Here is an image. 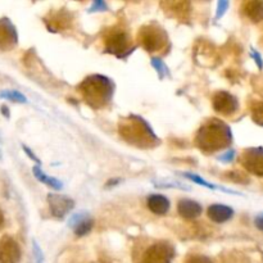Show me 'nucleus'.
I'll return each mask as SVG.
<instances>
[{"label": "nucleus", "mask_w": 263, "mask_h": 263, "mask_svg": "<svg viewBox=\"0 0 263 263\" xmlns=\"http://www.w3.org/2000/svg\"><path fill=\"white\" fill-rule=\"evenodd\" d=\"M231 130L218 120H212L202 126L197 136V144L202 151L216 152L231 143Z\"/></svg>", "instance_id": "f257e3e1"}, {"label": "nucleus", "mask_w": 263, "mask_h": 263, "mask_svg": "<svg viewBox=\"0 0 263 263\" xmlns=\"http://www.w3.org/2000/svg\"><path fill=\"white\" fill-rule=\"evenodd\" d=\"M80 90H81L87 104L95 108H102L112 99L113 85L112 81L108 80L107 77L94 74V76L87 77L82 82Z\"/></svg>", "instance_id": "f03ea898"}, {"label": "nucleus", "mask_w": 263, "mask_h": 263, "mask_svg": "<svg viewBox=\"0 0 263 263\" xmlns=\"http://www.w3.org/2000/svg\"><path fill=\"white\" fill-rule=\"evenodd\" d=\"M121 135L135 145H151L157 140L153 130L148 123L136 116H131L120 125Z\"/></svg>", "instance_id": "7ed1b4c3"}, {"label": "nucleus", "mask_w": 263, "mask_h": 263, "mask_svg": "<svg viewBox=\"0 0 263 263\" xmlns=\"http://www.w3.org/2000/svg\"><path fill=\"white\" fill-rule=\"evenodd\" d=\"M172 259L174 248L166 243H157L144 252L140 263H171Z\"/></svg>", "instance_id": "20e7f679"}, {"label": "nucleus", "mask_w": 263, "mask_h": 263, "mask_svg": "<svg viewBox=\"0 0 263 263\" xmlns=\"http://www.w3.org/2000/svg\"><path fill=\"white\" fill-rule=\"evenodd\" d=\"M139 40L146 50L157 51L163 48V44L166 43V35L163 30L156 26H146L143 30H140Z\"/></svg>", "instance_id": "39448f33"}, {"label": "nucleus", "mask_w": 263, "mask_h": 263, "mask_svg": "<svg viewBox=\"0 0 263 263\" xmlns=\"http://www.w3.org/2000/svg\"><path fill=\"white\" fill-rule=\"evenodd\" d=\"M48 203L51 215L55 218H64L73 208L74 202L69 197L59 194H49Z\"/></svg>", "instance_id": "423d86ee"}, {"label": "nucleus", "mask_w": 263, "mask_h": 263, "mask_svg": "<svg viewBox=\"0 0 263 263\" xmlns=\"http://www.w3.org/2000/svg\"><path fill=\"white\" fill-rule=\"evenodd\" d=\"M21 258V249L17 241L10 236L0 239V263H18Z\"/></svg>", "instance_id": "0eeeda50"}, {"label": "nucleus", "mask_w": 263, "mask_h": 263, "mask_svg": "<svg viewBox=\"0 0 263 263\" xmlns=\"http://www.w3.org/2000/svg\"><path fill=\"white\" fill-rule=\"evenodd\" d=\"M243 166L251 174L263 176V148L247 149L243 154Z\"/></svg>", "instance_id": "6e6552de"}, {"label": "nucleus", "mask_w": 263, "mask_h": 263, "mask_svg": "<svg viewBox=\"0 0 263 263\" xmlns=\"http://www.w3.org/2000/svg\"><path fill=\"white\" fill-rule=\"evenodd\" d=\"M238 100L228 91H220L213 97V108L221 115H233L238 110Z\"/></svg>", "instance_id": "1a4fd4ad"}, {"label": "nucleus", "mask_w": 263, "mask_h": 263, "mask_svg": "<svg viewBox=\"0 0 263 263\" xmlns=\"http://www.w3.org/2000/svg\"><path fill=\"white\" fill-rule=\"evenodd\" d=\"M105 45H107V50L109 53L121 55L123 51H127L128 45H130V39L125 31L118 30L117 32L110 33L109 37L105 40Z\"/></svg>", "instance_id": "9d476101"}, {"label": "nucleus", "mask_w": 263, "mask_h": 263, "mask_svg": "<svg viewBox=\"0 0 263 263\" xmlns=\"http://www.w3.org/2000/svg\"><path fill=\"white\" fill-rule=\"evenodd\" d=\"M68 226L73 230V233L77 236H84L91 230L92 220L90 218L89 213L80 212L71 216V218L68 221Z\"/></svg>", "instance_id": "9b49d317"}, {"label": "nucleus", "mask_w": 263, "mask_h": 263, "mask_svg": "<svg viewBox=\"0 0 263 263\" xmlns=\"http://www.w3.org/2000/svg\"><path fill=\"white\" fill-rule=\"evenodd\" d=\"M17 43V32L9 20H0V50H7Z\"/></svg>", "instance_id": "f8f14e48"}, {"label": "nucleus", "mask_w": 263, "mask_h": 263, "mask_svg": "<svg viewBox=\"0 0 263 263\" xmlns=\"http://www.w3.org/2000/svg\"><path fill=\"white\" fill-rule=\"evenodd\" d=\"M177 210H179V213L184 218H187V220H193V218H197L198 216L202 215L203 208L202 205L198 202L192 199H182L179 202V205H177Z\"/></svg>", "instance_id": "ddd939ff"}, {"label": "nucleus", "mask_w": 263, "mask_h": 263, "mask_svg": "<svg viewBox=\"0 0 263 263\" xmlns=\"http://www.w3.org/2000/svg\"><path fill=\"white\" fill-rule=\"evenodd\" d=\"M233 215L234 211L225 204H212L208 208V216H210L211 220L217 223L226 222L233 217Z\"/></svg>", "instance_id": "4468645a"}, {"label": "nucleus", "mask_w": 263, "mask_h": 263, "mask_svg": "<svg viewBox=\"0 0 263 263\" xmlns=\"http://www.w3.org/2000/svg\"><path fill=\"white\" fill-rule=\"evenodd\" d=\"M148 207L156 215H166L170 210V202L161 194H153L148 198Z\"/></svg>", "instance_id": "2eb2a0df"}, {"label": "nucleus", "mask_w": 263, "mask_h": 263, "mask_svg": "<svg viewBox=\"0 0 263 263\" xmlns=\"http://www.w3.org/2000/svg\"><path fill=\"white\" fill-rule=\"evenodd\" d=\"M243 12L253 22H261L263 20V2L244 3Z\"/></svg>", "instance_id": "dca6fc26"}, {"label": "nucleus", "mask_w": 263, "mask_h": 263, "mask_svg": "<svg viewBox=\"0 0 263 263\" xmlns=\"http://www.w3.org/2000/svg\"><path fill=\"white\" fill-rule=\"evenodd\" d=\"M32 172H33V176L36 177V180H39V181L43 182V184L48 185V186L53 187L54 190H61L62 187H63V184H62L59 180L48 176V175H46L45 172H44L39 166L33 167Z\"/></svg>", "instance_id": "f3484780"}, {"label": "nucleus", "mask_w": 263, "mask_h": 263, "mask_svg": "<svg viewBox=\"0 0 263 263\" xmlns=\"http://www.w3.org/2000/svg\"><path fill=\"white\" fill-rule=\"evenodd\" d=\"M182 176L186 177V179L190 180V181L195 182V184H199V185H202V186L208 187V189H211V190H221V192H226V193H235V192H233V190L226 189V187H220V186H217V185H215V184H211V182L205 181L204 179H202V177L198 176V175H195V174L184 172V174H182Z\"/></svg>", "instance_id": "a211bd4d"}, {"label": "nucleus", "mask_w": 263, "mask_h": 263, "mask_svg": "<svg viewBox=\"0 0 263 263\" xmlns=\"http://www.w3.org/2000/svg\"><path fill=\"white\" fill-rule=\"evenodd\" d=\"M163 7H168L167 10H171V14L174 17H179L180 20H184L185 13H189V8L185 9V7H189L187 3H164Z\"/></svg>", "instance_id": "6ab92c4d"}, {"label": "nucleus", "mask_w": 263, "mask_h": 263, "mask_svg": "<svg viewBox=\"0 0 263 263\" xmlns=\"http://www.w3.org/2000/svg\"><path fill=\"white\" fill-rule=\"evenodd\" d=\"M0 98L14 103H27L25 95L17 90H3V91H0Z\"/></svg>", "instance_id": "aec40b11"}, {"label": "nucleus", "mask_w": 263, "mask_h": 263, "mask_svg": "<svg viewBox=\"0 0 263 263\" xmlns=\"http://www.w3.org/2000/svg\"><path fill=\"white\" fill-rule=\"evenodd\" d=\"M252 118L263 126V102H256L252 105Z\"/></svg>", "instance_id": "412c9836"}, {"label": "nucleus", "mask_w": 263, "mask_h": 263, "mask_svg": "<svg viewBox=\"0 0 263 263\" xmlns=\"http://www.w3.org/2000/svg\"><path fill=\"white\" fill-rule=\"evenodd\" d=\"M157 187H167V189H171V187H175V189L180 190H190L189 186H185L184 184L177 181H167V180H162V181H154Z\"/></svg>", "instance_id": "4be33fe9"}, {"label": "nucleus", "mask_w": 263, "mask_h": 263, "mask_svg": "<svg viewBox=\"0 0 263 263\" xmlns=\"http://www.w3.org/2000/svg\"><path fill=\"white\" fill-rule=\"evenodd\" d=\"M32 252H33V261L35 263H44V254L41 251L40 246L37 244V241L33 239L32 240Z\"/></svg>", "instance_id": "5701e85b"}, {"label": "nucleus", "mask_w": 263, "mask_h": 263, "mask_svg": "<svg viewBox=\"0 0 263 263\" xmlns=\"http://www.w3.org/2000/svg\"><path fill=\"white\" fill-rule=\"evenodd\" d=\"M152 64H153L154 68H156L157 72H158V73H159V77H163L164 73H166L167 69H166V67H164V64L162 63L161 59L153 58V59H152Z\"/></svg>", "instance_id": "b1692460"}, {"label": "nucleus", "mask_w": 263, "mask_h": 263, "mask_svg": "<svg viewBox=\"0 0 263 263\" xmlns=\"http://www.w3.org/2000/svg\"><path fill=\"white\" fill-rule=\"evenodd\" d=\"M228 7H229V2H225V0H223V2H220L218 3V5H217V14H216V18H221L222 17L223 14H225V12H226V9H228Z\"/></svg>", "instance_id": "393cba45"}, {"label": "nucleus", "mask_w": 263, "mask_h": 263, "mask_svg": "<svg viewBox=\"0 0 263 263\" xmlns=\"http://www.w3.org/2000/svg\"><path fill=\"white\" fill-rule=\"evenodd\" d=\"M186 263H212V261L204 256H193L187 259Z\"/></svg>", "instance_id": "a878e982"}, {"label": "nucleus", "mask_w": 263, "mask_h": 263, "mask_svg": "<svg viewBox=\"0 0 263 263\" xmlns=\"http://www.w3.org/2000/svg\"><path fill=\"white\" fill-rule=\"evenodd\" d=\"M105 9H107V5H105V3L98 0V2H95L94 4H92V7L90 8L89 12H98V10H105Z\"/></svg>", "instance_id": "bb28decb"}, {"label": "nucleus", "mask_w": 263, "mask_h": 263, "mask_svg": "<svg viewBox=\"0 0 263 263\" xmlns=\"http://www.w3.org/2000/svg\"><path fill=\"white\" fill-rule=\"evenodd\" d=\"M234 157H235V152L229 151L228 153H225L223 156H221L218 159H220V161H222V162H231V161H233Z\"/></svg>", "instance_id": "cd10ccee"}, {"label": "nucleus", "mask_w": 263, "mask_h": 263, "mask_svg": "<svg viewBox=\"0 0 263 263\" xmlns=\"http://www.w3.org/2000/svg\"><path fill=\"white\" fill-rule=\"evenodd\" d=\"M256 226L259 229V230L263 231V215L258 216V217L256 218Z\"/></svg>", "instance_id": "c85d7f7f"}, {"label": "nucleus", "mask_w": 263, "mask_h": 263, "mask_svg": "<svg viewBox=\"0 0 263 263\" xmlns=\"http://www.w3.org/2000/svg\"><path fill=\"white\" fill-rule=\"evenodd\" d=\"M252 55H253V58H256L257 64H258L259 68H262V59H261V57L258 55V53H257L256 50H253V53H252Z\"/></svg>", "instance_id": "c756f323"}, {"label": "nucleus", "mask_w": 263, "mask_h": 263, "mask_svg": "<svg viewBox=\"0 0 263 263\" xmlns=\"http://www.w3.org/2000/svg\"><path fill=\"white\" fill-rule=\"evenodd\" d=\"M23 151H25V152H26V153H27V156H30V157H31V158H32V159H33V161L39 162V159H37V158H36V157H35V156H33V154H32V152H31V151H30V149H28V148H27V146H23Z\"/></svg>", "instance_id": "7c9ffc66"}, {"label": "nucleus", "mask_w": 263, "mask_h": 263, "mask_svg": "<svg viewBox=\"0 0 263 263\" xmlns=\"http://www.w3.org/2000/svg\"><path fill=\"white\" fill-rule=\"evenodd\" d=\"M3 222H4V216H3V212H2V210H0V228H2Z\"/></svg>", "instance_id": "2f4dec72"}, {"label": "nucleus", "mask_w": 263, "mask_h": 263, "mask_svg": "<svg viewBox=\"0 0 263 263\" xmlns=\"http://www.w3.org/2000/svg\"><path fill=\"white\" fill-rule=\"evenodd\" d=\"M0 161H3V152H2V148H0Z\"/></svg>", "instance_id": "473e14b6"}]
</instances>
